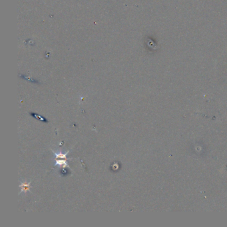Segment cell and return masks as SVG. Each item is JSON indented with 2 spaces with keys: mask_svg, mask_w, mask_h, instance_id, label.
Masks as SVG:
<instances>
[{
  "mask_svg": "<svg viewBox=\"0 0 227 227\" xmlns=\"http://www.w3.org/2000/svg\"><path fill=\"white\" fill-rule=\"evenodd\" d=\"M30 115L33 117H35V118H36L37 119H38L39 121H41L42 122H44V123H47L48 121H47V119L44 118L43 117L41 116V115H39L38 114L35 113H31Z\"/></svg>",
  "mask_w": 227,
  "mask_h": 227,
  "instance_id": "1",
  "label": "cell"
},
{
  "mask_svg": "<svg viewBox=\"0 0 227 227\" xmlns=\"http://www.w3.org/2000/svg\"><path fill=\"white\" fill-rule=\"evenodd\" d=\"M20 187L21 188V192H27L29 189V183H22L20 185Z\"/></svg>",
  "mask_w": 227,
  "mask_h": 227,
  "instance_id": "2",
  "label": "cell"
},
{
  "mask_svg": "<svg viewBox=\"0 0 227 227\" xmlns=\"http://www.w3.org/2000/svg\"><path fill=\"white\" fill-rule=\"evenodd\" d=\"M68 153V152H66V153H61V152H55V155H56V158H57V159H60V158H64V159H66V155Z\"/></svg>",
  "mask_w": 227,
  "mask_h": 227,
  "instance_id": "3",
  "label": "cell"
}]
</instances>
